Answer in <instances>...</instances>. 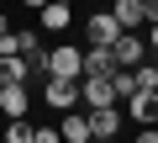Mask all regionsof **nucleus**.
Wrapping results in <instances>:
<instances>
[{"label":"nucleus","instance_id":"1","mask_svg":"<svg viewBox=\"0 0 158 143\" xmlns=\"http://www.w3.org/2000/svg\"><path fill=\"white\" fill-rule=\"evenodd\" d=\"M79 101H85V111H95V106H111L121 96H116L111 74H79Z\"/></svg>","mask_w":158,"mask_h":143},{"label":"nucleus","instance_id":"2","mask_svg":"<svg viewBox=\"0 0 158 143\" xmlns=\"http://www.w3.org/2000/svg\"><path fill=\"white\" fill-rule=\"evenodd\" d=\"M48 74H69V80H79V74H85V48H74V42L48 48Z\"/></svg>","mask_w":158,"mask_h":143},{"label":"nucleus","instance_id":"15","mask_svg":"<svg viewBox=\"0 0 158 143\" xmlns=\"http://www.w3.org/2000/svg\"><path fill=\"white\" fill-rule=\"evenodd\" d=\"M32 143H58V127H32Z\"/></svg>","mask_w":158,"mask_h":143},{"label":"nucleus","instance_id":"8","mask_svg":"<svg viewBox=\"0 0 158 143\" xmlns=\"http://www.w3.org/2000/svg\"><path fill=\"white\" fill-rule=\"evenodd\" d=\"M58 138H69V143H90V111H63V122H58Z\"/></svg>","mask_w":158,"mask_h":143},{"label":"nucleus","instance_id":"14","mask_svg":"<svg viewBox=\"0 0 158 143\" xmlns=\"http://www.w3.org/2000/svg\"><path fill=\"white\" fill-rule=\"evenodd\" d=\"M0 138H6V143H32V122L27 117H11V127H0Z\"/></svg>","mask_w":158,"mask_h":143},{"label":"nucleus","instance_id":"6","mask_svg":"<svg viewBox=\"0 0 158 143\" xmlns=\"http://www.w3.org/2000/svg\"><path fill=\"white\" fill-rule=\"evenodd\" d=\"M111 53H116V64H127V69H132V64H142V58H148L153 48H148V42H142L137 32H127V27H121V37L111 42Z\"/></svg>","mask_w":158,"mask_h":143},{"label":"nucleus","instance_id":"18","mask_svg":"<svg viewBox=\"0 0 158 143\" xmlns=\"http://www.w3.org/2000/svg\"><path fill=\"white\" fill-rule=\"evenodd\" d=\"M6 32H11V21H6V16H0V37H6Z\"/></svg>","mask_w":158,"mask_h":143},{"label":"nucleus","instance_id":"7","mask_svg":"<svg viewBox=\"0 0 158 143\" xmlns=\"http://www.w3.org/2000/svg\"><path fill=\"white\" fill-rule=\"evenodd\" d=\"M127 117H132V122H158V85L132 90V96H127Z\"/></svg>","mask_w":158,"mask_h":143},{"label":"nucleus","instance_id":"20","mask_svg":"<svg viewBox=\"0 0 158 143\" xmlns=\"http://www.w3.org/2000/svg\"><path fill=\"white\" fill-rule=\"evenodd\" d=\"M63 6H69V0H63Z\"/></svg>","mask_w":158,"mask_h":143},{"label":"nucleus","instance_id":"16","mask_svg":"<svg viewBox=\"0 0 158 143\" xmlns=\"http://www.w3.org/2000/svg\"><path fill=\"white\" fill-rule=\"evenodd\" d=\"M142 11H148V21H158V0H142Z\"/></svg>","mask_w":158,"mask_h":143},{"label":"nucleus","instance_id":"17","mask_svg":"<svg viewBox=\"0 0 158 143\" xmlns=\"http://www.w3.org/2000/svg\"><path fill=\"white\" fill-rule=\"evenodd\" d=\"M21 6H32V11H42V6H48V0H21Z\"/></svg>","mask_w":158,"mask_h":143},{"label":"nucleus","instance_id":"19","mask_svg":"<svg viewBox=\"0 0 158 143\" xmlns=\"http://www.w3.org/2000/svg\"><path fill=\"white\" fill-rule=\"evenodd\" d=\"M148 58H153V69H158V48H153V53H148Z\"/></svg>","mask_w":158,"mask_h":143},{"label":"nucleus","instance_id":"5","mask_svg":"<svg viewBox=\"0 0 158 143\" xmlns=\"http://www.w3.org/2000/svg\"><path fill=\"white\" fill-rule=\"evenodd\" d=\"M121 127H127L121 101H111V106H95V111H90V138H116Z\"/></svg>","mask_w":158,"mask_h":143},{"label":"nucleus","instance_id":"11","mask_svg":"<svg viewBox=\"0 0 158 143\" xmlns=\"http://www.w3.org/2000/svg\"><path fill=\"white\" fill-rule=\"evenodd\" d=\"M16 80H32L27 53H0V85H16Z\"/></svg>","mask_w":158,"mask_h":143},{"label":"nucleus","instance_id":"10","mask_svg":"<svg viewBox=\"0 0 158 143\" xmlns=\"http://www.w3.org/2000/svg\"><path fill=\"white\" fill-rule=\"evenodd\" d=\"M111 16L127 27V32H137V27H148V11H142V0H111Z\"/></svg>","mask_w":158,"mask_h":143},{"label":"nucleus","instance_id":"4","mask_svg":"<svg viewBox=\"0 0 158 143\" xmlns=\"http://www.w3.org/2000/svg\"><path fill=\"white\" fill-rule=\"evenodd\" d=\"M42 101H48L53 111H69V106H79V80H69V74H48V85H42Z\"/></svg>","mask_w":158,"mask_h":143},{"label":"nucleus","instance_id":"13","mask_svg":"<svg viewBox=\"0 0 158 143\" xmlns=\"http://www.w3.org/2000/svg\"><path fill=\"white\" fill-rule=\"evenodd\" d=\"M111 69H116L111 48H85V74H111Z\"/></svg>","mask_w":158,"mask_h":143},{"label":"nucleus","instance_id":"9","mask_svg":"<svg viewBox=\"0 0 158 143\" xmlns=\"http://www.w3.org/2000/svg\"><path fill=\"white\" fill-rule=\"evenodd\" d=\"M27 101H32L27 80H16V85H0V111H6V117H27Z\"/></svg>","mask_w":158,"mask_h":143},{"label":"nucleus","instance_id":"12","mask_svg":"<svg viewBox=\"0 0 158 143\" xmlns=\"http://www.w3.org/2000/svg\"><path fill=\"white\" fill-rule=\"evenodd\" d=\"M69 21H74V6H63V0L42 6V32H69Z\"/></svg>","mask_w":158,"mask_h":143},{"label":"nucleus","instance_id":"3","mask_svg":"<svg viewBox=\"0 0 158 143\" xmlns=\"http://www.w3.org/2000/svg\"><path fill=\"white\" fill-rule=\"evenodd\" d=\"M121 37V21L111 16V11H95V16H85V42L90 48H111Z\"/></svg>","mask_w":158,"mask_h":143}]
</instances>
